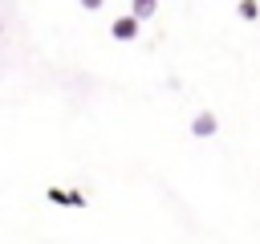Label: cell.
I'll list each match as a JSON object with an SVG mask.
<instances>
[{
	"instance_id": "1",
	"label": "cell",
	"mask_w": 260,
	"mask_h": 244,
	"mask_svg": "<svg viewBox=\"0 0 260 244\" xmlns=\"http://www.w3.org/2000/svg\"><path fill=\"white\" fill-rule=\"evenodd\" d=\"M211 130H215V118L211 114H199L195 118V134H211Z\"/></svg>"
},
{
	"instance_id": "2",
	"label": "cell",
	"mask_w": 260,
	"mask_h": 244,
	"mask_svg": "<svg viewBox=\"0 0 260 244\" xmlns=\"http://www.w3.org/2000/svg\"><path fill=\"white\" fill-rule=\"evenodd\" d=\"M240 16H244V20H256V16H260V12H256V0H240Z\"/></svg>"
},
{
	"instance_id": "3",
	"label": "cell",
	"mask_w": 260,
	"mask_h": 244,
	"mask_svg": "<svg viewBox=\"0 0 260 244\" xmlns=\"http://www.w3.org/2000/svg\"><path fill=\"white\" fill-rule=\"evenodd\" d=\"M154 12V0H134V16H150Z\"/></svg>"
},
{
	"instance_id": "4",
	"label": "cell",
	"mask_w": 260,
	"mask_h": 244,
	"mask_svg": "<svg viewBox=\"0 0 260 244\" xmlns=\"http://www.w3.org/2000/svg\"><path fill=\"white\" fill-rule=\"evenodd\" d=\"M114 33H118V37H134V20H118Z\"/></svg>"
},
{
	"instance_id": "5",
	"label": "cell",
	"mask_w": 260,
	"mask_h": 244,
	"mask_svg": "<svg viewBox=\"0 0 260 244\" xmlns=\"http://www.w3.org/2000/svg\"><path fill=\"white\" fill-rule=\"evenodd\" d=\"M85 4H89V8H98V4H102V0H85Z\"/></svg>"
}]
</instances>
